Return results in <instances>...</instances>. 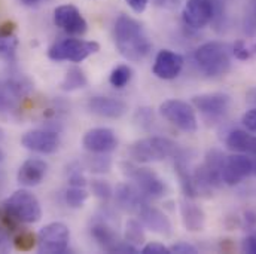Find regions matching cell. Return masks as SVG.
<instances>
[{
  "instance_id": "cell-1",
  "label": "cell",
  "mask_w": 256,
  "mask_h": 254,
  "mask_svg": "<svg viewBox=\"0 0 256 254\" xmlns=\"http://www.w3.org/2000/svg\"><path fill=\"white\" fill-rule=\"evenodd\" d=\"M114 34L120 54L128 61L138 63L152 51V42L149 40L142 24L128 15L118 16Z\"/></svg>"
},
{
  "instance_id": "cell-2",
  "label": "cell",
  "mask_w": 256,
  "mask_h": 254,
  "mask_svg": "<svg viewBox=\"0 0 256 254\" xmlns=\"http://www.w3.org/2000/svg\"><path fill=\"white\" fill-rule=\"evenodd\" d=\"M232 46L224 42H207L196 48L194 58L198 67L212 77L226 74L231 68Z\"/></svg>"
},
{
  "instance_id": "cell-3",
  "label": "cell",
  "mask_w": 256,
  "mask_h": 254,
  "mask_svg": "<svg viewBox=\"0 0 256 254\" xmlns=\"http://www.w3.org/2000/svg\"><path fill=\"white\" fill-rule=\"evenodd\" d=\"M176 153V143L167 137L152 135L134 141L128 147V155L134 162L152 164L161 162Z\"/></svg>"
},
{
  "instance_id": "cell-4",
  "label": "cell",
  "mask_w": 256,
  "mask_h": 254,
  "mask_svg": "<svg viewBox=\"0 0 256 254\" xmlns=\"http://www.w3.org/2000/svg\"><path fill=\"white\" fill-rule=\"evenodd\" d=\"M100 51V45L94 40H82L67 37L56 42L48 49V57L52 61H70V63H82L88 57L97 54Z\"/></svg>"
},
{
  "instance_id": "cell-5",
  "label": "cell",
  "mask_w": 256,
  "mask_h": 254,
  "mask_svg": "<svg viewBox=\"0 0 256 254\" xmlns=\"http://www.w3.org/2000/svg\"><path fill=\"white\" fill-rule=\"evenodd\" d=\"M3 207L20 223H38L42 217V208L39 199L27 189L14 192L3 202Z\"/></svg>"
},
{
  "instance_id": "cell-6",
  "label": "cell",
  "mask_w": 256,
  "mask_h": 254,
  "mask_svg": "<svg viewBox=\"0 0 256 254\" xmlns=\"http://www.w3.org/2000/svg\"><path fill=\"white\" fill-rule=\"evenodd\" d=\"M160 115L168 121L172 125L185 132H195L198 128V121L195 110L191 104L182 100H167L160 106Z\"/></svg>"
},
{
  "instance_id": "cell-7",
  "label": "cell",
  "mask_w": 256,
  "mask_h": 254,
  "mask_svg": "<svg viewBox=\"0 0 256 254\" xmlns=\"http://www.w3.org/2000/svg\"><path fill=\"white\" fill-rule=\"evenodd\" d=\"M192 106L202 115V118L212 124L222 121L231 107V97L224 92H208L195 95Z\"/></svg>"
},
{
  "instance_id": "cell-8",
  "label": "cell",
  "mask_w": 256,
  "mask_h": 254,
  "mask_svg": "<svg viewBox=\"0 0 256 254\" xmlns=\"http://www.w3.org/2000/svg\"><path fill=\"white\" fill-rule=\"evenodd\" d=\"M70 231L62 222L44 226L38 235V252L44 254H63L68 249Z\"/></svg>"
},
{
  "instance_id": "cell-9",
  "label": "cell",
  "mask_w": 256,
  "mask_h": 254,
  "mask_svg": "<svg viewBox=\"0 0 256 254\" xmlns=\"http://www.w3.org/2000/svg\"><path fill=\"white\" fill-rule=\"evenodd\" d=\"M124 173L134 185L148 198H161L166 193V185L160 176L146 167H136L132 164H122Z\"/></svg>"
},
{
  "instance_id": "cell-10",
  "label": "cell",
  "mask_w": 256,
  "mask_h": 254,
  "mask_svg": "<svg viewBox=\"0 0 256 254\" xmlns=\"http://www.w3.org/2000/svg\"><path fill=\"white\" fill-rule=\"evenodd\" d=\"M91 237L100 249L108 253H138L137 247L128 244L126 240L121 241L118 234L106 222H94L91 226Z\"/></svg>"
},
{
  "instance_id": "cell-11",
  "label": "cell",
  "mask_w": 256,
  "mask_h": 254,
  "mask_svg": "<svg viewBox=\"0 0 256 254\" xmlns=\"http://www.w3.org/2000/svg\"><path fill=\"white\" fill-rule=\"evenodd\" d=\"M60 135L56 131L50 129H33L26 132L21 138V144L27 150L42 155L56 153L60 147Z\"/></svg>"
},
{
  "instance_id": "cell-12",
  "label": "cell",
  "mask_w": 256,
  "mask_h": 254,
  "mask_svg": "<svg viewBox=\"0 0 256 254\" xmlns=\"http://www.w3.org/2000/svg\"><path fill=\"white\" fill-rule=\"evenodd\" d=\"M254 173V159L246 153H234L225 158L222 168V180L228 186L242 183L246 177Z\"/></svg>"
},
{
  "instance_id": "cell-13",
  "label": "cell",
  "mask_w": 256,
  "mask_h": 254,
  "mask_svg": "<svg viewBox=\"0 0 256 254\" xmlns=\"http://www.w3.org/2000/svg\"><path fill=\"white\" fill-rule=\"evenodd\" d=\"M54 22L67 34L82 36L88 30V22L80 10L73 4H62L54 10Z\"/></svg>"
},
{
  "instance_id": "cell-14",
  "label": "cell",
  "mask_w": 256,
  "mask_h": 254,
  "mask_svg": "<svg viewBox=\"0 0 256 254\" xmlns=\"http://www.w3.org/2000/svg\"><path fill=\"white\" fill-rule=\"evenodd\" d=\"M214 16L213 0H186L182 10L184 22L194 30L204 28Z\"/></svg>"
},
{
  "instance_id": "cell-15",
  "label": "cell",
  "mask_w": 256,
  "mask_h": 254,
  "mask_svg": "<svg viewBox=\"0 0 256 254\" xmlns=\"http://www.w3.org/2000/svg\"><path fill=\"white\" fill-rule=\"evenodd\" d=\"M84 147L94 155H108L118 147V138L110 128H92L82 138Z\"/></svg>"
},
{
  "instance_id": "cell-16",
  "label": "cell",
  "mask_w": 256,
  "mask_h": 254,
  "mask_svg": "<svg viewBox=\"0 0 256 254\" xmlns=\"http://www.w3.org/2000/svg\"><path fill=\"white\" fill-rule=\"evenodd\" d=\"M184 57L178 52H173L170 49H162L156 54L152 71L158 79L162 80H172L176 79L182 68H184Z\"/></svg>"
},
{
  "instance_id": "cell-17",
  "label": "cell",
  "mask_w": 256,
  "mask_h": 254,
  "mask_svg": "<svg viewBox=\"0 0 256 254\" xmlns=\"http://www.w3.org/2000/svg\"><path fill=\"white\" fill-rule=\"evenodd\" d=\"M137 216L140 217V223L150 232L162 235V237L172 235V232H173L172 222L161 210L149 207V204H148L137 213Z\"/></svg>"
},
{
  "instance_id": "cell-18",
  "label": "cell",
  "mask_w": 256,
  "mask_h": 254,
  "mask_svg": "<svg viewBox=\"0 0 256 254\" xmlns=\"http://www.w3.org/2000/svg\"><path fill=\"white\" fill-rule=\"evenodd\" d=\"M116 204L130 213H138L144 205H148V196L140 191L136 185L121 183L116 186V191L114 192Z\"/></svg>"
},
{
  "instance_id": "cell-19",
  "label": "cell",
  "mask_w": 256,
  "mask_h": 254,
  "mask_svg": "<svg viewBox=\"0 0 256 254\" xmlns=\"http://www.w3.org/2000/svg\"><path fill=\"white\" fill-rule=\"evenodd\" d=\"M88 109L94 115L108 118V119H120L128 110L127 104L124 101L118 98H112V97H102V95H96L90 98Z\"/></svg>"
},
{
  "instance_id": "cell-20",
  "label": "cell",
  "mask_w": 256,
  "mask_h": 254,
  "mask_svg": "<svg viewBox=\"0 0 256 254\" xmlns=\"http://www.w3.org/2000/svg\"><path fill=\"white\" fill-rule=\"evenodd\" d=\"M46 173H48V164L45 161L39 158H30L20 167L16 180L21 186L34 188L44 182Z\"/></svg>"
},
{
  "instance_id": "cell-21",
  "label": "cell",
  "mask_w": 256,
  "mask_h": 254,
  "mask_svg": "<svg viewBox=\"0 0 256 254\" xmlns=\"http://www.w3.org/2000/svg\"><path fill=\"white\" fill-rule=\"evenodd\" d=\"M180 216L186 231L201 232L206 226V213L200 205L192 202L191 198L180 202Z\"/></svg>"
},
{
  "instance_id": "cell-22",
  "label": "cell",
  "mask_w": 256,
  "mask_h": 254,
  "mask_svg": "<svg viewBox=\"0 0 256 254\" xmlns=\"http://www.w3.org/2000/svg\"><path fill=\"white\" fill-rule=\"evenodd\" d=\"M20 40L15 36V24L4 22L0 25V58L6 63H14L16 60V51Z\"/></svg>"
},
{
  "instance_id": "cell-23",
  "label": "cell",
  "mask_w": 256,
  "mask_h": 254,
  "mask_svg": "<svg viewBox=\"0 0 256 254\" xmlns=\"http://www.w3.org/2000/svg\"><path fill=\"white\" fill-rule=\"evenodd\" d=\"M225 144L230 150L236 153L256 155V135L249 134L243 129H234L228 134Z\"/></svg>"
},
{
  "instance_id": "cell-24",
  "label": "cell",
  "mask_w": 256,
  "mask_h": 254,
  "mask_svg": "<svg viewBox=\"0 0 256 254\" xmlns=\"http://www.w3.org/2000/svg\"><path fill=\"white\" fill-rule=\"evenodd\" d=\"M174 170L179 177L180 188L186 195V198H191V199L195 198L196 192H195V186H194V177H192V173H190V168H188L184 156H178V159L174 161Z\"/></svg>"
},
{
  "instance_id": "cell-25",
  "label": "cell",
  "mask_w": 256,
  "mask_h": 254,
  "mask_svg": "<svg viewBox=\"0 0 256 254\" xmlns=\"http://www.w3.org/2000/svg\"><path fill=\"white\" fill-rule=\"evenodd\" d=\"M88 85V79L84 73L82 68L79 67H72L67 70V73L64 74V79L62 80L60 86L66 92H73L78 89H82Z\"/></svg>"
},
{
  "instance_id": "cell-26",
  "label": "cell",
  "mask_w": 256,
  "mask_h": 254,
  "mask_svg": "<svg viewBox=\"0 0 256 254\" xmlns=\"http://www.w3.org/2000/svg\"><path fill=\"white\" fill-rule=\"evenodd\" d=\"M8 92L12 95V98L16 101L21 97H26L32 89H33V83L30 82L28 77H26L24 74H16V76H10L6 82Z\"/></svg>"
},
{
  "instance_id": "cell-27",
  "label": "cell",
  "mask_w": 256,
  "mask_h": 254,
  "mask_svg": "<svg viewBox=\"0 0 256 254\" xmlns=\"http://www.w3.org/2000/svg\"><path fill=\"white\" fill-rule=\"evenodd\" d=\"M124 240L128 244L138 247L144 243V232H143V225L137 220H128L126 223V234Z\"/></svg>"
},
{
  "instance_id": "cell-28",
  "label": "cell",
  "mask_w": 256,
  "mask_h": 254,
  "mask_svg": "<svg viewBox=\"0 0 256 254\" xmlns=\"http://www.w3.org/2000/svg\"><path fill=\"white\" fill-rule=\"evenodd\" d=\"M131 77H132L131 67H128L127 64H121V65H116L112 70V73L109 76V82L116 89H121V88L127 86L128 83H130V80H131Z\"/></svg>"
},
{
  "instance_id": "cell-29",
  "label": "cell",
  "mask_w": 256,
  "mask_h": 254,
  "mask_svg": "<svg viewBox=\"0 0 256 254\" xmlns=\"http://www.w3.org/2000/svg\"><path fill=\"white\" fill-rule=\"evenodd\" d=\"M86 199H88V192L85 186H70L66 191V202L70 208L84 207Z\"/></svg>"
},
{
  "instance_id": "cell-30",
  "label": "cell",
  "mask_w": 256,
  "mask_h": 254,
  "mask_svg": "<svg viewBox=\"0 0 256 254\" xmlns=\"http://www.w3.org/2000/svg\"><path fill=\"white\" fill-rule=\"evenodd\" d=\"M14 246L18 252H30L38 246V237L32 232H21L15 237Z\"/></svg>"
},
{
  "instance_id": "cell-31",
  "label": "cell",
  "mask_w": 256,
  "mask_h": 254,
  "mask_svg": "<svg viewBox=\"0 0 256 254\" xmlns=\"http://www.w3.org/2000/svg\"><path fill=\"white\" fill-rule=\"evenodd\" d=\"M243 27L248 36H255L256 34V0H249L244 19H243Z\"/></svg>"
},
{
  "instance_id": "cell-32",
  "label": "cell",
  "mask_w": 256,
  "mask_h": 254,
  "mask_svg": "<svg viewBox=\"0 0 256 254\" xmlns=\"http://www.w3.org/2000/svg\"><path fill=\"white\" fill-rule=\"evenodd\" d=\"M91 191L92 193L102 199V201H109L112 196H114V191H112V186L104 182V180H92L91 183Z\"/></svg>"
},
{
  "instance_id": "cell-33",
  "label": "cell",
  "mask_w": 256,
  "mask_h": 254,
  "mask_svg": "<svg viewBox=\"0 0 256 254\" xmlns=\"http://www.w3.org/2000/svg\"><path fill=\"white\" fill-rule=\"evenodd\" d=\"M90 168L91 171H96V173H108L110 168V159L98 153V156H94L90 159Z\"/></svg>"
},
{
  "instance_id": "cell-34",
  "label": "cell",
  "mask_w": 256,
  "mask_h": 254,
  "mask_svg": "<svg viewBox=\"0 0 256 254\" xmlns=\"http://www.w3.org/2000/svg\"><path fill=\"white\" fill-rule=\"evenodd\" d=\"M14 106H15V100L12 98V95L8 92L6 88L0 86V115L12 112Z\"/></svg>"
},
{
  "instance_id": "cell-35",
  "label": "cell",
  "mask_w": 256,
  "mask_h": 254,
  "mask_svg": "<svg viewBox=\"0 0 256 254\" xmlns=\"http://www.w3.org/2000/svg\"><path fill=\"white\" fill-rule=\"evenodd\" d=\"M232 55L240 60V61H248L252 57V52L249 51V48L246 46L244 40H237L232 45Z\"/></svg>"
},
{
  "instance_id": "cell-36",
  "label": "cell",
  "mask_w": 256,
  "mask_h": 254,
  "mask_svg": "<svg viewBox=\"0 0 256 254\" xmlns=\"http://www.w3.org/2000/svg\"><path fill=\"white\" fill-rule=\"evenodd\" d=\"M142 253L143 254H168L170 253V249L166 247L164 244H160V243H149L146 244L143 249H142Z\"/></svg>"
},
{
  "instance_id": "cell-37",
  "label": "cell",
  "mask_w": 256,
  "mask_h": 254,
  "mask_svg": "<svg viewBox=\"0 0 256 254\" xmlns=\"http://www.w3.org/2000/svg\"><path fill=\"white\" fill-rule=\"evenodd\" d=\"M242 122H243L244 127L248 128V131L255 132L256 134V107H254L252 110H248V112L243 115Z\"/></svg>"
},
{
  "instance_id": "cell-38",
  "label": "cell",
  "mask_w": 256,
  "mask_h": 254,
  "mask_svg": "<svg viewBox=\"0 0 256 254\" xmlns=\"http://www.w3.org/2000/svg\"><path fill=\"white\" fill-rule=\"evenodd\" d=\"M170 249V253H178V254H195L198 253V250L192 246V244H188V243H178Z\"/></svg>"
},
{
  "instance_id": "cell-39",
  "label": "cell",
  "mask_w": 256,
  "mask_h": 254,
  "mask_svg": "<svg viewBox=\"0 0 256 254\" xmlns=\"http://www.w3.org/2000/svg\"><path fill=\"white\" fill-rule=\"evenodd\" d=\"M242 249H243L244 253L256 254V231L250 232V234L244 238Z\"/></svg>"
},
{
  "instance_id": "cell-40",
  "label": "cell",
  "mask_w": 256,
  "mask_h": 254,
  "mask_svg": "<svg viewBox=\"0 0 256 254\" xmlns=\"http://www.w3.org/2000/svg\"><path fill=\"white\" fill-rule=\"evenodd\" d=\"M68 183H70V186H85L86 180L80 170H72L70 176H68Z\"/></svg>"
},
{
  "instance_id": "cell-41",
  "label": "cell",
  "mask_w": 256,
  "mask_h": 254,
  "mask_svg": "<svg viewBox=\"0 0 256 254\" xmlns=\"http://www.w3.org/2000/svg\"><path fill=\"white\" fill-rule=\"evenodd\" d=\"M126 1L130 6V9L136 13L144 12V9L148 7V3H149V0H126Z\"/></svg>"
},
{
  "instance_id": "cell-42",
  "label": "cell",
  "mask_w": 256,
  "mask_h": 254,
  "mask_svg": "<svg viewBox=\"0 0 256 254\" xmlns=\"http://www.w3.org/2000/svg\"><path fill=\"white\" fill-rule=\"evenodd\" d=\"M244 223L248 228H255L256 226V214L254 211L244 213Z\"/></svg>"
},
{
  "instance_id": "cell-43",
  "label": "cell",
  "mask_w": 256,
  "mask_h": 254,
  "mask_svg": "<svg viewBox=\"0 0 256 254\" xmlns=\"http://www.w3.org/2000/svg\"><path fill=\"white\" fill-rule=\"evenodd\" d=\"M246 103L250 104V106H254V107H256V86L250 88V89L248 91V94H246Z\"/></svg>"
},
{
  "instance_id": "cell-44",
  "label": "cell",
  "mask_w": 256,
  "mask_h": 254,
  "mask_svg": "<svg viewBox=\"0 0 256 254\" xmlns=\"http://www.w3.org/2000/svg\"><path fill=\"white\" fill-rule=\"evenodd\" d=\"M44 0H21V3L24 4V6H36V4H39V3H42Z\"/></svg>"
},
{
  "instance_id": "cell-45",
  "label": "cell",
  "mask_w": 256,
  "mask_h": 254,
  "mask_svg": "<svg viewBox=\"0 0 256 254\" xmlns=\"http://www.w3.org/2000/svg\"><path fill=\"white\" fill-rule=\"evenodd\" d=\"M3 159H4V153H3V150L0 149V164L3 162Z\"/></svg>"
},
{
  "instance_id": "cell-46",
  "label": "cell",
  "mask_w": 256,
  "mask_h": 254,
  "mask_svg": "<svg viewBox=\"0 0 256 254\" xmlns=\"http://www.w3.org/2000/svg\"><path fill=\"white\" fill-rule=\"evenodd\" d=\"M252 174H255L256 176V159H254V173Z\"/></svg>"
},
{
  "instance_id": "cell-47",
  "label": "cell",
  "mask_w": 256,
  "mask_h": 254,
  "mask_svg": "<svg viewBox=\"0 0 256 254\" xmlns=\"http://www.w3.org/2000/svg\"><path fill=\"white\" fill-rule=\"evenodd\" d=\"M3 138V131H2V128H0V140Z\"/></svg>"
}]
</instances>
